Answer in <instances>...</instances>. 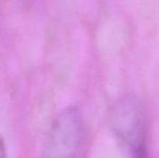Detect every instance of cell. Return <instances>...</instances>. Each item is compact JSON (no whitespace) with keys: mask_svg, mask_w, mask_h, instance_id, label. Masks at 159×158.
I'll use <instances>...</instances> for the list:
<instances>
[{"mask_svg":"<svg viewBox=\"0 0 159 158\" xmlns=\"http://www.w3.org/2000/svg\"><path fill=\"white\" fill-rule=\"evenodd\" d=\"M0 158H7V148L2 137L0 135Z\"/></svg>","mask_w":159,"mask_h":158,"instance_id":"3957f363","label":"cell"},{"mask_svg":"<svg viewBox=\"0 0 159 158\" xmlns=\"http://www.w3.org/2000/svg\"><path fill=\"white\" fill-rule=\"evenodd\" d=\"M81 116L76 107L59 115L49 139V155L46 158H75L81 139Z\"/></svg>","mask_w":159,"mask_h":158,"instance_id":"6da1fadb","label":"cell"},{"mask_svg":"<svg viewBox=\"0 0 159 158\" xmlns=\"http://www.w3.org/2000/svg\"><path fill=\"white\" fill-rule=\"evenodd\" d=\"M115 133L133 150L144 148V118L135 97H122L115 105L111 117Z\"/></svg>","mask_w":159,"mask_h":158,"instance_id":"7a4b0ae2","label":"cell"}]
</instances>
